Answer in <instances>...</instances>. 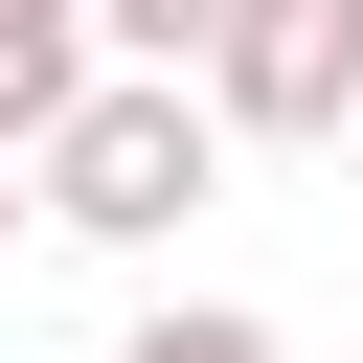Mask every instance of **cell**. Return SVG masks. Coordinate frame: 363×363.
Returning <instances> with one entry per match:
<instances>
[{"label": "cell", "mask_w": 363, "mask_h": 363, "mask_svg": "<svg viewBox=\"0 0 363 363\" xmlns=\"http://www.w3.org/2000/svg\"><path fill=\"white\" fill-rule=\"evenodd\" d=\"M204 204H227V91H204V68H91L68 136H45V227H91V250H182Z\"/></svg>", "instance_id": "6da1fadb"}, {"label": "cell", "mask_w": 363, "mask_h": 363, "mask_svg": "<svg viewBox=\"0 0 363 363\" xmlns=\"http://www.w3.org/2000/svg\"><path fill=\"white\" fill-rule=\"evenodd\" d=\"M204 91H227V136H340L363 113V0H227Z\"/></svg>", "instance_id": "7a4b0ae2"}, {"label": "cell", "mask_w": 363, "mask_h": 363, "mask_svg": "<svg viewBox=\"0 0 363 363\" xmlns=\"http://www.w3.org/2000/svg\"><path fill=\"white\" fill-rule=\"evenodd\" d=\"M91 68H113V45H91V0H0V159H45Z\"/></svg>", "instance_id": "3957f363"}, {"label": "cell", "mask_w": 363, "mask_h": 363, "mask_svg": "<svg viewBox=\"0 0 363 363\" xmlns=\"http://www.w3.org/2000/svg\"><path fill=\"white\" fill-rule=\"evenodd\" d=\"M91 45H113V68H204V45H227V0H91Z\"/></svg>", "instance_id": "277c9868"}, {"label": "cell", "mask_w": 363, "mask_h": 363, "mask_svg": "<svg viewBox=\"0 0 363 363\" xmlns=\"http://www.w3.org/2000/svg\"><path fill=\"white\" fill-rule=\"evenodd\" d=\"M113 363H272V318H227V295H159V318H136Z\"/></svg>", "instance_id": "5b68a950"}, {"label": "cell", "mask_w": 363, "mask_h": 363, "mask_svg": "<svg viewBox=\"0 0 363 363\" xmlns=\"http://www.w3.org/2000/svg\"><path fill=\"white\" fill-rule=\"evenodd\" d=\"M23 204H45V182H0V250H23Z\"/></svg>", "instance_id": "8992f818"}, {"label": "cell", "mask_w": 363, "mask_h": 363, "mask_svg": "<svg viewBox=\"0 0 363 363\" xmlns=\"http://www.w3.org/2000/svg\"><path fill=\"white\" fill-rule=\"evenodd\" d=\"M340 159H363V113H340Z\"/></svg>", "instance_id": "52a82bcc"}]
</instances>
